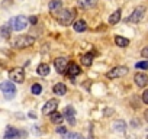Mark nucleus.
Instances as JSON below:
<instances>
[{
	"label": "nucleus",
	"mask_w": 148,
	"mask_h": 139,
	"mask_svg": "<svg viewBox=\"0 0 148 139\" xmlns=\"http://www.w3.org/2000/svg\"><path fill=\"white\" fill-rule=\"evenodd\" d=\"M52 16L64 26L73 23L74 20V16H76V13H74V10H70V9H60L58 12L52 13Z\"/></svg>",
	"instance_id": "obj_1"
},
{
	"label": "nucleus",
	"mask_w": 148,
	"mask_h": 139,
	"mask_svg": "<svg viewBox=\"0 0 148 139\" xmlns=\"http://www.w3.org/2000/svg\"><path fill=\"white\" fill-rule=\"evenodd\" d=\"M28 23H29V20H28L26 16H16V18H12V19L9 20V26L13 28V29L18 31V32L26 29Z\"/></svg>",
	"instance_id": "obj_2"
},
{
	"label": "nucleus",
	"mask_w": 148,
	"mask_h": 139,
	"mask_svg": "<svg viewBox=\"0 0 148 139\" xmlns=\"http://www.w3.org/2000/svg\"><path fill=\"white\" fill-rule=\"evenodd\" d=\"M0 90H2L6 100H12L16 96V87L12 81H3L2 84H0Z\"/></svg>",
	"instance_id": "obj_3"
},
{
	"label": "nucleus",
	"mask_w": 148,
	"mask_h": 139,
	"mask_svg": "<svg viewBox=\"0 0 148 139\" xmlns=\"http://www.w3.org/2000/svg\"><path fill=\"white\" fill-rule=\"evenodd\" d=\"M34 42H35V38H34V36L21 35V36H18V38L13 41V45H15L16 48H28V46H31Z\"/></svg>",
	"instance_id": "obj_4"
},
{
	"label": "nucleus",
	"mask_w": 148,
	"mask_h": 139,
	"mask_svg": "<svg viewBox=\"0 0 148 139\" xmlns=\"http://www.w3.org/2000/svg\"><path fill=\"white\" fill-rule=\"evenodd\" d=\"M9 77H10L12 83H19V84H22L23 80H25V70L16 67V68H13V70H10V71H9Z\"/></svg>",
	"instance_id": "obj_5"
},
{
	"label": "nucleus",
	"mask_w": 148,
	"mask_h": 139,
	"mask_svg": "<svg viewBox=\"0 0 148 139\" xmlns=\"http://www.w3.org/2000/svg\"><path fill=\"white\" fill-rule=\"evenodd\" d=\"M144 15H145V7H144V6H138V7L131 13V16L126 19V22H128V23H139V22L142 20Z\"/></svg>",
	"instance_id": "obj_6"
},
{
	"label": "nucleus",
	"mask_w": 148,
	"mask_h": 139,
	"mask_svg": "<svg viewBox=\"0 0 148 139\" xmlns=\"http://www.w3.org/2000/svg\"><path fill=\"white\" fill-rule=\"evenodd\" d=\"M126 74H128V67L121 65V67H115V68L109 70L106 76H108V78L113 80V78H121V77H123Z\"/></svg>",
	"instance_id": "obj_7"
},
{
	"label": "nucleus",
	"mask_w": 148,
	"mask_h": 139,
	"mask_svg": "<svg viewBox=\"0 0 148 139\" xmlns=\"http://www.w3.org/2000/svg\"><path fill=\"white\" fill-rule=\"evenodd\" d=\"M25 136H26V132H22V130H19L16 127L9 126L6 129V133H5V138L3 139H22Z\"/></svg>",
	"instance_id": "obj_8"
},
{
	"label": "nucleus",
	"mask_w": 148,
	"mask_h": 139,
	"mask_svg": "<svg viewBox=\"0 0 148 139\" xmlns=\"http://www.w3.org/2000/svg\"><path fill=\"white\" fill-rule=\"evenodd\" d=\"M58 100H55V99H51V100H48L45 104H44V107H42V113L45 114V116H49V114H52L54 112H57V107H58Z\"/></svg>",
	"instance_id": "obj_9"
},
{
	"label": "nucleus",
	"mask_w": 148,
	"mask_h": 139,
	"mask_svg": "<svg viewBox=\"0 0 148 139\" xmlns=\"http://www.w3.org/2000/svg\"><path fill=\"white\" fill-rule=\"evenodd\" d=\"M54 65H55V70H57L58 74H64L65 70H67V65H68V61H67V58L60 57L54 61Z\"/></svg>",
	"instance_id": "obj_10"
},
{
	"label": "nucleus",
	"mask_w": 148,
	"mask_h": 139,
	"mask_svg": "<svg viewBox=\"0 0 148 139\" xmlns=\"http://www.w3.org/2000/svg\"><path fill=\"white\" fill-rule=\"evenodd\" d=\"M70 125H76V112H74V107L73 106H67L64 109V114H62Z\"/></svg>",
	"instance_id": "obj_11"
},
{
	"label": "nucleus",
	"mask_w": 148,
	"mask_h": 139,
	"mask_svg": "<svg viewBox=\"0 0 148 139\" xmlns=\"http://www.w3.org/2000/svg\"><path fill=\"white\" fill-rule=\"evenodd\" d=\"M134 81H135V84H136L138 87L144 89V87L148 84V76L144 74V73H136L135 77H134Z\"/></svg>",
	"instance_id": "obj_12"
},
{
	"label": "nucleus",
	"mask_w": 148,
	"mask_h": 139,
	"mask_svg": "<svg viewBox=\"0 0 148 139\" xmlns=\"http://www.w3.org/2000/svg\"><path fill=\"white\" fill-rule=\"evenodd\" d=\"M67 71H68V76H70V77H76V76L80 74V67H79L76 62H68Z\"/></svg>",
	"instance_id": "obj_13"
},
{
	"label": "nucleus",
	"mask_w": 148,
	"mask_h": 139,
	"mask_svg": "<svg viewBox=\"0 0 148 139\" xmlns=\"http://www.w3.org/2000/svg\"><path fill=\"white\" fill-rule=\"evenodd\" d=\"M52 90H54V93H55L57 96H64V94L67 93V86L62 84V83H58V84L54 86Z\"/></svg>",
	"instance_id": "obj_14"
},
{
	"label": "nucleus",
	"mask_w": 148,
	"mask_h": 139,
	"mask_svg": "<svg viewBox=\"0 0 148 139\" xmlns=\"http://www.w3.org/2000/svg\"><path fill=\"white\" fill-rule=\"evenodd\" d=\"M77 5L83 9H90L96 5V0H77Z\"/></svg>",
	"instance_id": "obj_15"
},
{
	"label": "nucleus",
	"mask_w": 148,
	"mask_h": 139,
	"mask_svg": "<svg viewBox=\"0 0 148 139\" xmlns=\"http://www.w3.org/2000/svg\"><path fill=\"white\" fill-rule=\"evenodd\" d=\"M36 73H38L39 76H42V77L48 76V74H49V65H48V64H41V65H38Z\"/></svg>",
	"instance_id": "obj_16"
},
{
	"label": "nucleus",
	"mask_w": 148,
	"mask_h": 139,
	"mask_svg": "<svg viewBox=\"0 0 148 139\" xmlns=\"http://www.w3.org/2000/svg\"><path fill=\"white\" fill-rule=\"evenodd\" d=\"M61 6H62V3L60 2V0H51L49 2V10L52 12V13H55V12H58L60 9H61Z\"/></svg>",
	"instance_id": "obj_17"
},
{
	"label": "nucleus",
	"mask_w": 148,
	"mask_h": 139,
	"mask_svg": "<svg viewBox=\"0 0 148 139\" xmlns=\"http://www.w3.org/2000/svg\"><path fill=\"white\" fill-rule=\"evenodd\" d=\"M115 44L121 48H126L129 45V39H126L123 36H115Z\"/></svg>",
	"instance_id": "obj_18"
},
{
	"label": "nucleus",
	"mask_w": 148,
	"mask_h": 139,
	"mask_svg": "<svg viewBox=\"0 0 148 139\" xmlns=\"http://www.w3.org/2000/svg\"><path fill=\"white\" fill-rule=\"evenodd\" d=\"M73 26H74V31H76V32H84L87 29V25H86L84 20H77Z\"/></svg>",
	"instance_id": "obj_19"
},
{
	"label": "nucleus",
	"mask_w": 148,
	"mask_h": 139,
	"mask_svg": "<svg viewBox=\"0 0 148 139\" xmlns=\"http://www.w3.org/2000/svg\"><path fill=\"white\" fill-rule=\"evenodd\" d=\"M119 20H121V10H116L109 16V23L110 25H116V23H119Z\"/></svg>",
	"instance_id": "obj_20"
},
{
	"label": "nucleus",
	"mask_w": 148,
	"mask_h": 139,
	"mask_svg": "<svg viewBox=\"0 0 148 139\" xmlns=\"http://www.w3.org/2000/svg\"><path fill=\"white\" fill-rule=\"evenodd\" d=\"M82 64L84 67H90L93 64V54H84L82 57Z\"/></svg>",
	"instance_id": "obj_21"
},
{
	"label": "nucleus",
	"mask_w": 148,
	"mask_h": 139,
	"mask_svg": "<svg viewBox=\"0 0 148 139\" xmlns=\"http://www.w3.org/2000/svg\"><path fill=\"white\" fill-rule=\"evenodd\" d=\"M51 116V122L54 123V125H60L62 120H64V116L61 114V113H58V112H54L52 114H49Z\"/></svg>",
	"instance_id": "obj_22"
},
{
	"label": "nucleus",
	"mask_w": 148,
	"mask_h": 139,
	"mask_svg": "<svg viewBox=\"0 0 148 139\" xmlns=\"http://www.w3.org/2000/svg\"><path fill=\"white\" fill-rule=\"evenodd\" d=\"M113 129H115L116 132H125V130H126V123H125L123 120H115Z\"/></svg>",
	"instance_id": "obj_23"
},
{
	"label": "nucleus",
	"mask_w": 148,
	"mask_h": 139,
	"mask_svg": "<svg viewBox=\"0 0 148 139\" xmlns=\"http://www.w3.org/2000/svg\"><path fill=\"white\" fill-rule=\"evenodd\" d=\"M0 35H2V38H9L10 36V26L9 25L0 26Z\"/></svg>",
	"instance_id": "obj_24"
},
{
	"label": "nucleus",
	"mask_w": 148,
	"mask_h": 139,
	"mask_svg": "<svg viewBox=\"0 0 148 139\" xmlns=\"http://www.w3.org/2000/svg\"><path fill=\"white\" fill-rule=\"evenodd\" d=\"M62 139H84V138L80 133H76V132H67Z\"/></svg>",
	"instance_id": "obj_25"
},
{
	"label": "nucleus",
	"mask_w": 148,
	"mask_h": 139,
	"mask_svg": "<svg viewBox=\"0 0 148 139\" xmlns=\"http://www.w3.org/2000/svg\"><path fill=\"white\" fill-rule=\"evenodd\" d=\"M31 90H32V93H34L35 96H39V94L42 93V86H41V84H34V86L31 87Z\"/></svg>",
	"instance_id": "obj_26"
},
{
	"label": "nucleus",
	"mask_w": 148,
	"mask_h": 139,
	"mask_svg": "<svg viewBox=\"0 0 148 139\" xmlns=\"http://www.w3.org/2000/svg\"><path fill=\"white\" fill-rule=\"evenodd\" d=\"M135 67L138 70H148V61H139L135 64Z\"/></svg>",
	"instance_id": "obj_27"
},
{
	"label": "nucleus",
	"mask_w": 148,
	"mask_h": 139,
	"mask_svg": "<svg viewBox=\"0 0 148 139\" xmlns=\"http://www.w3.org/2000/svg\"><path fill=\"white\" fill-rule=\"evenodd\" d=\"M142 102H144L145 104H148V90H145V91L142 93Z\"/></svg>",
	"instance_id": "obj_28"
},
{
	"label": "nucleus",
	"mask_w": 148,
	"mask_h": 139,
	"mask_svg": "<svg viewBox=\"0 0 148 139\" xmlns=\"http://www.w3.org/2000/svg\"><path fill=\"white\" fill-rule=\"evenodd\" d=\"M141 55H142V58H148V46H145V48L141 51Z\"/></svg>",
	"instance_id": "obj_29"
},
{
	"label": "nucleus",
	"mask_w": 148,
	"mask_h": 139,
	"mask_svg": "<svg viewBox=\"0 0 148 139\" xmlns=\"http://www.w3.org/2000/svg\"><path fill=\"white\" fill-rule=\"evenodd\" d=\"M57 132H58V133H61V135H65V133H67V129L60 126V127H57Z\"/></svg>",
	"instance_id": "obj_30"
},
{
	"label": "nucleus",
	"mask_w": 148,
	"mask_h": 139,
	"mask_svg": "<svg viewBox=\"0 0 148 139\" xmlns=\"http://www.w3.org/2000/svg\"><path fill=\"white\" fill-rule=\"evenodd\" d=\"M28 20H29V22H31L32 25H35V23L38 22V18H36V16H31V18H29Z\"/></svg>",
	"instance_id": "obj_31"
},
{
	"label": "nucleus",
	"mask_w": 148,
	"mask_h": 139,
	"mask_svg": "<svg viewBox=\"0 0 148 139\" xmlns=\"http://www.w3.org/2000/svg\"><path fill=\"white\" fill-rule=\"evenodd\" d=\"M112 113H113L112 109H105V110H103V116H109V114H112Z\"/></svg>",
	"instance_id": "obj_32"
},
{
	"label": "nucleus",
	"mask_w": 148,
	"mask_h": 139,
	"mask_svg": "<svg viewBox=\"0 0 148 139\" xmlns=\"http://www.w3.org/2000/svg\"><path fill=\"white\" fill-rule=\"evenodd\" d=\"M144 117H145V120L148 122V109H147V110L144 112Z\"/></svg>",
	"instance_id": "obj_33"
},
{
	"label": "nucleus",
	"mask_w": 148,
	"mask_h": 139,
	"mask_svg": "<svg viewBox=\"0 0 148 139\" xmlns=\"http://www.w3.org/2000/svg\"><path fill=\"white\" fill-rule=\"evenodd\" d=\"M29 117H32V119H35V117H36V114H35L34 112H31V113H29Z\"/></svg>",
	"instance_id": "obj_34"
},
{
	"label": "nucleus",
	"mask_w": 148,
	"mask_h": 139,
	"mask_svg": "<svg viewBox=\"0 0 148 139\" xmlns=\"http://www.w3.org/2000/svg\"><path fill=\"white\" fill-rule=\"evenodd\" d=\"M128 139H134V138H132V136H129V138H128Z\"/></svg>",
	"instance_id": "obj_35"
},
{
	"label": "nucleus",
	"mask_w": 148,
	"mask_h": 139,
	"mask_svg": "<svg viewBox=\"0 0 148 139\" xmlns=\"http://www.w3.org/2000/svg\"><path fill=\"white\" fill-rule=\"evenodd\" d=\"M147 139H148V138H147Z\"/></svg>",
	"instance_id": "obj_36"
}]
</instances>
